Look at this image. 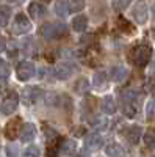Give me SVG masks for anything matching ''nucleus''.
Returning a JSON list of instances; mask_svg holds the SVG:
<instances>
[{
  "instance_id": "f257e3e1",
  "label": "nucleus",
  "mask_w": 155,
  "mask_h": 157,
  "mask_svg": "<svg viewBox=\"0 0 155 157\" xmlns=\"http://www.w3.org/2000/svg\"><path fill=\"white\" fill-rule=\"evenodd\" d=\"M121 105H122V112L127 118H133L138 113V109L141 105V94L139 91L130 88L122 91V98H121Z\"/></svg>"
},
{
  "instance_id": "f03ea898",
  "label": "nucleus",
  "mask_w": 155,
  "mask_h": 157,
  "mask_svg": "<svg viewBox=\"0 0 155 157\" xmlns=\"http://www.w3.org/2000/svg\"><path fill=\"white\" fill-rule=\"evenodd\" d=\"M68 25L63 24V22H49V24H44L39 33L44 39H58V38H63L68 35Z\"/></svg>"
},
{
  "instance_id": "7ed1b4c3",
  "label": "nucleus",
  "mask_w": 155,
  "mask_h": 157,
  "mask_svg": "<svg viewBox=\"0 0 155 157\" xmlns=\"http://www.w3.org/2000/svg\"><path fill=\"white\" fill-rule=\"evenodd\" d=\"M150 57H152V47L149 44H146V43L135 46L132 49V52H130L132 61L136 64V66H139V68L146 66V64L149 63V60H150Z\"/></svg>"
},
{
  "instance_id": "20e7f679",
  "label": "nucleus",
  "mask_w": 155,
  "mask_h": 157,
  "mask_svg": "<svg viewBox=\"0 0 155 157\" xmlns=\"http://www.w3.org/2000/svg\"><path fill=\"white\" fill-rule=\"evenodd\" d=\"M30 29H31V24L27 19V16L19 13V14L14 17V22H13V32H14L16 35H25V33L30 32Z\"/></svg>"
},
{
  "instance_id": "39448f33",
  "label": "nucleus",
  "mask_w": 155,
  "mask_h": 157,
  "mask_svg": "<svg viewBox=\"0 0 155 157\" xmlns=\"http://www.w3.org/2000/svg\"><path fill=\"white\" fill-rule=\"evenodd\" d=\"M35 64L30 63V61H20L16 68V72H17V78L22 82L25 80H30V78L35 75Z\"/></svg>"
},
{
  "instance_id": "423d86ee",
  "label": "nucleus",
  "mask_w": 155,
  "mask_h": 157,
  "mask_svg": "<svg viewBox=\"0 0 155 157\" xmlns=\"http://www.w3.org/2000/svg\"><path fill=\"white\" fill-rule=\"evenodd\" d=\"M147 14H149V11H147V3H146V0H138V2L135 3L133 6V17L138 24H146L147 22Z\"/></svg>"
},
{
  "instance_id": "0eeeda50",
  "label": "nucleus",
  "mask_w": 155,
  "mask_h": 157,
  "mask_svg": "<svg viewBox=\"0 0 155 157\" xmlns=\"http://www.w3.org/2000/svg\"><path fill=\"white\" fill-rule=\"evenodd\" d=\"M17 104H19V98H17V94L14 93V91H11V93L3 99L2 105H0V110H2L3 115H9V113H13V112L17 109Z\"/></svg>"
},
{
  "instance_id": "6e6552de",
  "label": "nucleus",
  "mask_w": 155,
  "mask_h": 157,
  "mask_svg": "<svg viewBox=\"0 0 155 157\" xmlns=\"http://www.w3.org/2000/svg\"><path fill=\"white\" fill-rule=\"evenodd\" d=\"M22 120L20 118H13V120L6 124L5 127V137L8 140H14L20 135V129H22Z\"/></svg>"
},
{
  "instance_id": "1a4fd4ad",
  "label": "nucleus",
  "mask_w": 155,
  "mask_h": 157,
  "mask_svg": "<svg viewBox=\"0 0 155 157\" xmlns=\"http://www.w3.org/2000/svg\"><path fill=\"white\" fill-rule=\"evenodd\" d=\"M41 94H42V91L38 90V88H25L24 93H22V101L27 104V105H31V104L38 102Z\"/></svg>"
},
{
  "instance_id": "9d476101",
  "label": "nucleus",
  "mask_w": 155,
  "mask_h": 157,
  "mask_svg": "<svg viewBox=\"0 0 155 157\" xmlns=\"http://www.w3.org/2000/svg\"><path fill=\"white\" fill-rule=\"evenodd\" d=\"M20 140L24 141V143H30L31 140H35V137H36V127H35V124L33 123H25L24 126H22V129H20Z\"/></svg>"
},
{
  "instance_id": "9b49d317",
  "label": "nucleus",
  "mask_w": 155,
  "mask_h": 157,
  "mask_svg": "<svg viewBox=\"0 0 155 157\" xmlns=\"http://www.w3.org/2000/svg\"><path fill=\"white\" fill-rule=\"evenodd\" d=\"M85 146H86V151H97L99 148L103 146V138H102V135H100V134H91V135H88Z\"/></svg>"
},
{
  "instance_id": "f8f14e48",
  "label": "nucleus",
  "mask_w": 155,
  "mask_h": 157,
  "mask_svg": "<svg viewBox=\"0 0 155 157\" xmlns=\"http://www.w3.org/2000/svg\"><path fill=\"white\" fill-rule=\"evenodd\" d=\"M122 134H124V137L130 141V143H138L141 134H143V130H141L139 126H135V124H133V126L125 127V129L122 130Z\"/></svg>"
},
{
  "instance_id": "ddd939ff",
  "label": "nucleus",
  "mask_w": 155,
  "mask_h": 157,
  "mask_svg": "<svg viewBox=\"0 0 155 157\" xmlns=\"http://www.w3.org/2000/svg\"><path fill=\"white\" fill-rule=\"evenodd\" d=\"M100 107H102L103 113L113 115V113H116V110H118V104H116V99H114L111 94H108V96H105V98L102 99Z\"/></svg>"
},
{
  "instance_id": "4468645a",
  "label": "nucleus",
  "mask_w": 155,
  "mask_h": 157,
  "mask_svg": "<svg viewBox=\"0 0 155 157\" xmlns=\"http://www.w3.org/2000/svg\"><path fill=\"white\" fill-rule=\"evenodd\" d=\"M127 75H128V71L124 66H113L110 69V78L114 82H124Z\"/></svg>"
},
{
  "instance_id": "2eb2a0df",
  "label": "nucleus",
  "mask_w": 155,
  "mask_h": 157,
  "mask_svg": "<svg viewBox=\"0 0 155 157\" xmlns=\"http://www.w3.org/2000/svg\"><path fill=\"white\" fill-rule=\"evenodd\" d=\"M71 74H72V68L66 63H60L55 68V77L60 78V80H66V78L71 77Z\"/></svg>"
},
{
  "instance_id": "dca6fc26",
  "label": "nucleus",
  "mask_w": 155,
  "mask_h": 157,
  "mask_svg": "<svg viewBox=\"0 0 155 157\" xmlns=\"http://www.w3.org/2000/svg\"><path fill=\"white\" fill-rule=\"evenodd\" d=\"M58 152H61L64 155H74L77 152V143L74 140H64L61 143V146L58 148Z\"/></svg>"
},
{
  "instance_id": "f3484780",
  "label": "nucleus",
  "mask_w": 155,
  "mask_h": 157,
  "mask_svg": "<svg viewBox=\"0 0 155 157\" xmlns=\"http://www.w3.org/2000/svg\"><path fill=\"white\" fill-rule=\"evenodd\" d=\"M28 13H30V16L33 19H39L44 14V6L41 3H38V2H31L30 6H28Z\"/></svg>"
},
{
  "instance_id": "a211bd4d",
  "label": "nucleus",
  "mask_w": 155,
  "mask_h": 157,
  "mask_svg": "<svg viewBox=\"0 0 155 157\" xmlns=\"http://www.w3.org/2000/svg\"><path fill=\"white\" fill-rule=\"evenodd\" d=\"M105 154L108 157H122V148L118 145V143H108L105 148Z\"/></svg>"
},
{
  "instance_id": "6ab92c4d",
  "label": "nucleus",
  "mask_w": 155,
  "mask_h": 157,
  "mask_svg": "<svg viewBox=\"0 0 155 157\" xmlns=\"http://www.w3.org/2000/svg\"><path fill=\"white\" fill-rule=\"evenodd\" d=\"M86 25H88V17L83 16V14L74 17V21H72V29L75 32H83L86 29Z\"/></svg>"
},
{
  "instance_id": "aec40b11",
  "label": "nucleus",
  "mask_w": 155,
  "mask_h": 157,
  "mask_svg": "<svg viewBox=\"0 0 155 157\" xmlns=\"http://www.w3.org/2000/svg\"><path fill=\"white\" fill-rule=\"evenodd\" d=\"M107 78H108V75H107L105 71H97L93 77V85L96 88H103L107 83Z\"/></svg>"
},
{
  "instance_id": "412c9836",
  "label": "nucleus",
  "mask_w": 155,
  "mask_h": 157,
  "mask_svg": "<svg viewBox=\"0 0 155 157\" xmlns=\"http://www.w3.org/2000/svg\"><path fill=\"white\" fill-rule=\"evenodd\" d=\"M55 13H57L60 17H66L68 13H69V3H68V0H57Z\"/></svg>"
},
{
  "instance_id": "4be33fe9",
  "label": "nucleus",
  "mask_w": 155,
  "mask_h": 157,
  "mask_svg": "<svg viewBox=\"0 0 155 157\" xmlns=\"http://www.w3.org/2000/svg\"><path fill=\"white\" fill-rule=\"evenodd\" d=\"M9 16H11V10L6 5H0V27H6L9 22Z\"/></svg>"
},
{
  "instance_id": "5701e85b",
  "label": "nucleus",
  "mask_w": 155,
  "mask_h": 157,
  "mask_svg": "<svg viewBox=\"0 0 155 157\" xmlns=\"http://www.w3.org/2000/svg\"><path fill=\"white\" fill-rule=\"evenodd\" d=\"M144 145L149 148V149H155V132L149 130V132L144 134Z\"/></svg>"
},
{
  "instance_id": "b1692460",
  "label": "nucleus",
  "mask_w": 155,
  "mask_h": 157,
  "mask_svg": "<svg viewBox=\"0 0 155 157\" xmlns=\"http://www.w3.org/2000/svg\"><path fill=\"white\" fill-rule=\"evenodd\" d=\"M68 3H69V11H82L85 8V2L83 0H68Z\"/></svg>"
},
{
  "instance_id": "393cba45",
  "label": "nucleus",
  "mask_w": 155,
  "mask_h": 157,
  "mask_svg": "<svg viewBox=\"0 0 155 157\" xmlns=\"http://www.w3.org/2000/svg\"><path fill=\"white\" fill-rule=\"evenodd\" d=\"M146 118L147 120H153L155 118V99H150L146 105Z\"/></svg>"
},
{
  "instance_id": "a878e982",
  "label": "nucleus",
  "mask_w": 155,
  "mask_h": 157,
  "mask_svg": "<svg viewBox=\"0 0 155 157\" xmlns=\"http://www.w3.org/2000/svg\"><path fill=\"white\" fill-rule=\"evenodd\" d=\"M130 3H132V0H113V8L118 10V11H122Z\"/></svg>"
},
{
  "instance_id": "bb28decb",
  "label": "nucleus",
  "mask_w": 155,
  "mask_h": 157,
  "mask_svg": "<svg viewBox=\"0 0 155 157\" xmlns=\"http://www.w3.org/2000/svg\"><path fill=\"white\" fill-rule=\"evenodd\" d=\"M22 157H39V148L38 146H28L24 151Z\"/></svg>"
},
{
  "instance_id": "cd10ccee",
  "label": "nucleus",
  "mask_w": 155,
  "mask_h": 157,
  "mask_svg": "<svg viewBox=\"0 0 155 157\" xmlns=\"http://www.w3.org/2000/svg\"><path fill=\"white\" fill-rule=\"evenodd\" d=\"M9 75V66L5 60H0V78H6Z\"/></svg>"
},
{
  "instance_id": "c85d7f7f",
  "label": "nucleus",
  "mask_w": 155,
  "mask_h": 157,
  "mask_svg": "<svg viewBox=\"0 0 155 157\" xmlns=\"http://www.w3.org/2000/svg\"><path fill=\"white\" fill-rule=\"evenodd\" d=\"M6 154H8V157H17V146H9Z\"/></svg>"
},
{
  "instance_id": "c756f323",
  "label": "nucleus",
  "mask_w": 155,
  "mask_h": 157,
  "mask_svg": "<svg viewBox=\"0 0 155 157\" xmlns=\"http://www.w3.org/2000/svg\"><path fill=\"white\" fill-rule=\"evenodd\" d=\"M5 47H6V41H5V38L0 35V52H3Z\"/></svg>"
},
{
  "instance_id": "7c9ffc66",
  "label": "nucleus",
  "mask_w": 155,
  "mask_h": 157,
  "mask_svg": "<svg viewBox=\"0 0 155 157\" xmlns=\"http://www.w3.org/2000/svg\"><path fill=\"white\" fill-rule=\"evenodd\" d=\"M150 72H152V74H155V60L152 61V66H150Z\"/></svg>"
},
{
  "instance_id": "2f4dec72",
  "label": "nucleus",
  "mask_w": 155,
  "mask_h": 157,
  "mask_svg": "<svg viewBox=\"0 0 155 157\" xmlns=\"http://www.w3.org/2000/svg\"><path fill=\"white\" fill-rule=\"evenodd\" d=\"M2 93H3V85L0 83V96H2Z\"/></svg>"
},
{
  "instance_id": "473e14b6",
  "label": "nucleus",
  "mask_w": 155,
  "mask_h": 157,
  "mask_svg": "<svg viewBox=\"0 0 155 157\" xmlns=\"http://www.w3.org/2000/svg\"><path fill=\"white\" fill-rule=\"evenodd\" d=\"M152 10H153V14H155V3H153V6H152Z\"/></svg>"
},
{
  "instance_id": "72a5a7b5",
  "label": "nucleus",
  "mask_w": 155,
  "mask_h": 157,
  "mask_svg": "<svg viewBox=\"0 0 155 157\" xmlns=\"http://www.w3.org/2000/svg\"><path fill=\"white\" fill-rule=\"evenodd\" d=\"M153 39H155V29H153Z\"/></svg>"
},
{
  "instance_id": "f704fd0d",
  "label": "nucleus",
  "mask_w": 155,
  "mask_h": 157,
  "mask_svg": "<svg viewBox=\"0 0 155 157\" xmlns=\"http://www.w3.org/2000/svg\"><path fill=\"white\" fill-rule=\"evenodd\" d=\"M46 2H49V0H46Z\"/></svg>"
},
{
  "instance_id": "c9c22d12",
  "label": "nucleus",
  "mask_w": 155,
  "mask_h": 157,
  "mask_svg": "<svg viewBox=\"0 0 155 157\" xmlns=\"http://www.w3.org/2000/svg\"><path fill=\"white\" fill-rule=\"evenodd\" d=\"M153 157H155V155H153Z\"/></svg>"
}]
</instances>
